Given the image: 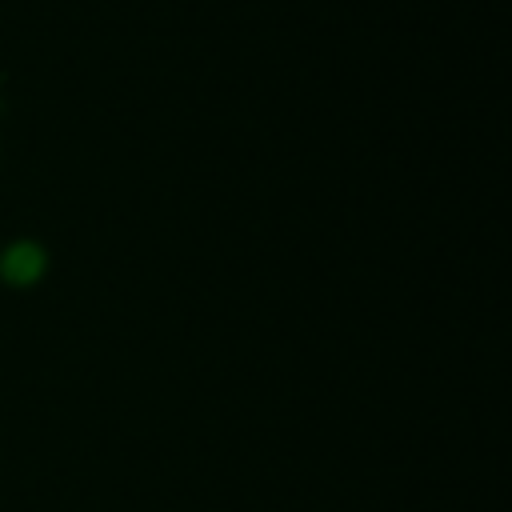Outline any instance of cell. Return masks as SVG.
<instances>
[{
	"label": "cell",
	"mask_w": 512,
	"mask_h": 512,
	"mask_svg": "<svg viewBox=\"0 0 512 512\" xmlns=\"http://www.w3.org/2000/svg\"><path fill=\"white\" fill-rule=\"evenodd\" d=\"M44 264H48V256H44L40 244L16 240V244L4 248V256H0V280H8V284H16V288L36 284V280L44 276Z\"/></svg>",
	"instance_id": "6da1fadb"
}]
</instances>
